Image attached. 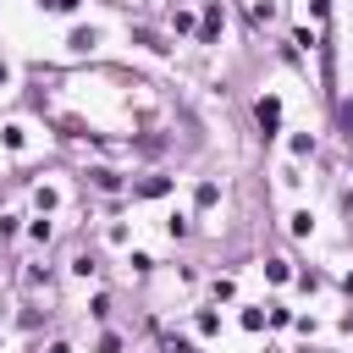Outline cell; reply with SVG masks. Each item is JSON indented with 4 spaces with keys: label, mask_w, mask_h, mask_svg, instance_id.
I'll return each mask as SVG.
<instances>
[{
    "label": "cell",
    "mask_w": 353,
    "mask_h": 353,
    "mask_svg": "<svg viewBox=\"0 0 353 353\" xmlns=\"http://www.w3.org/2000/svg\"><path fill=\"white\" fill-rule=\"evenodd\" d=\"M254 116H259V132L270 138V132L281 127V99H259V105H254Z\"/></svg>",
    "instance_id": "cell-1"
},
{
    "label": "cell",
    "mask_w": 353,
    "mask_h": 353,
    "mask_svg": "<svg viewBox=\"0 0 353 353\" xmlns=\"http://www.w3.org/2000/svg\"><path fill=\"white\" fill-rule=\"evenodd\" d=\"M199 28H204V39H215V33H221V6H210V11H204V22H199Z\"/></svg>",
    "instance_id": "cell-2"
},
{
    "label": "cell",
    "mask_w": 353,
    "mask_h": 353,
    "mask_svg": "<svg viewBox=\"0 0 353 353\" xmlns=\"http://www.w3.org/2000/svg\"><path fill=\"white\" fill-rule=\"evenodd\" d=\"M165 188H171V182H165V176H149V182H138V193H143V199H160V193H165Z\"/></svg>",
    "instance_id": "cell-3"
},
{
    "label": "cell",
    "mask_w": 353,
    "mask_h": 353,
    "mask_svg": "<svg viewBox=\"0 0 353 353\" xmlns=\"http://www.w3.org/2000/svg\"><path fill=\"white\" fill-rule=\"evenodd\" d=\"M44 6H50V11H72L77 0H44Z\"/></svg>",
    "instance_id": "cell-4"
},
{
    "label": "cell",
    "mask_w": 353,
    "mask_h": 353,
    "mask_svg": "<svg viewBox=\"0 0 353 353\" xmlns=\"http://www.w3.org/2000/svg\"><path fill=\"white\" fill-rule=\"evenodd\" d=\"M342 121H347V132H353V110H342Z\"/></svg>",
    "instance_id": "cell-5"
}]
</instances>
